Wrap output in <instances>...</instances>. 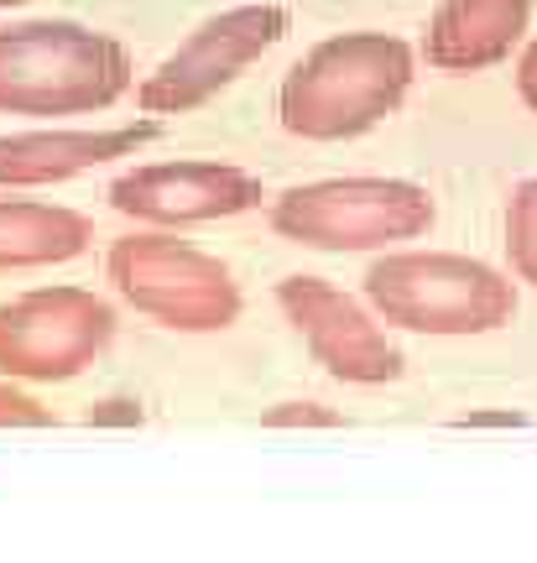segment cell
Masks as SVG:
<instances>
[{"label":"cell","instance_id":"6","mask_svg":"<svg viewBox=\"0 0 537 563\" xmlns=\"http://www.w3.org/2000/svg\"><path fill=\"white\" fill-rule=\"evenodd\" d=\"M116 334L110 302L84 287H37L0 308V371L17 382H68Z\"/></svg>","mask_w":537,"mask_h":563},{"label":"cell","instance_id":"11","mask_svg":"<svg viewBox=\"0 0 537 563\" xmlns=\"http://www.w3.org/2000/svg\"><path fill=\"white\" fill-rule=\"evenodd\" d=\"M533 0H438L428 21V63L443 74H480L522 42Z\"/></svg>","mask_w":537,"mask_h":563},{"label":"cell","instance_id":"12","mask_svg":"<svg viewBox=\"0 0 537 563\" xmlns=\"http://www.w3.org/2000/svg\"><path fill=\"white\" fill-rule=\"evenodd\" d=\"M89 245V220L63 203L0 199V272L17 266H53L74 262Z\"/></svg>","mask_w":537,"mask_h":563},{"label":"cell","instance_id":"1","mask_svg":"<svg viewBox=\"0 0 537 563\" xmlns=\"http://www.w3.org/2000/svg\"><path fill=\"white\" fill-rule=\"evenodd\" d=\"M413 89V47L386 32L319 42L282 79L277 115L303 141H350L376 131Z\"/></svg>","mask_w":537,"mask_h":563},{"label":"cell","instance_id":"4","mask_svg":"<svg viewBox=\"0 0 537 563\" xmlns=\"http://www.w3.org/2000/svg\"><path fill=\"white\" fill-rule=\"evenodd\" d=\"M434 224L428 188L407 178H329L287 188L272 203V230L314 251H376Z\"/></svg>","mask_w":537,"mask_h":563},{"label":"cell","instance_id":"2","mask_svg":"<svg viewBox=\"0 0 537 563\" xmlns=\"http://www.w3.org/2000/svg\"><path fill=\"white\" fill-rule=\"evenodd\" d=\"M131 89V53L79 21L0 26V110L6 115H89Z\"/></svg>","mask_w":537,"mask_h":563},{"label":"cell","instance_id":"9","mask_svg":"<svg viewBox=\"0 0 537 563\" xmlns=\"http://www.w3.org/2000/svg\"><path fill=\"white\" fill-rule=\"evenodd\" d=\"M110 203L146 224H204L256 209L261 183L230 162H152L110 183Z\"/></svg>","mask_w":537,"mask_h":563},{"label":"cell","instance_id":"13","mask_svg":"<svg viewBox=\"0 0 537 563\" xmlns=\"http://www.w3.org/2000/svg\"><path fill=\"white\" fill-rule=\"evenodd\" d=\"M506 251L517 277L537 282V178H527L506 203Z\"/></svg>","mask_w":537,"mask_h":563},{"label":"cell","instance_id":"16","mask_svg":"<svg viewBox=\"0 0 537 563\" xmlns=\"http://www.w3.org/2000/svg\"><path fill=\"white\" fill-rule=\"evenodd\" d=\"M517 89H522V100L537 110V42L522 53V63H517Z\"/></svg>","mask_w":537,"mask_h":563},{"label":"cell","instance_id":"5","mask_svg":"<svg viewBox=\"0 0 537 563\" xmlns=\"http://www.w3.org/2000/svg\"><path fill=\"white\" fill-rule=\"evenodd\" d=\"M105 272L136 313L183 329V334L230 329L240 313V287L230 266L173 235H125L110 245Z\"/></svg>","mask_w":537,"mask_h":563},{"label":"cell","instance_id":"7","mask_svg":"<svg viewBox=\"0 0 537 563\" xmlns=\"http://www.w3.org/2000/svg\"><path fill=\"white\" fill-rule=\"evenodd\" d=\"M287 32V11L282 5H235V11H219L209 16L183 42L178 53L146 74V84L136 89V100L146 115H183V110H199L230 89V84L261 58L272 53Z\"/></svg>","mask_w":537,"mask_h":563},{"label":"cell","instance_id":"14","mask_svg":"<svg viewBox=\"0 0 537 563\" xmlns=\"http://www.w3.org/2000/svg\"><path fill=\"white\" fill-rule=\"evenodd\" d=\"M266 428H339V412H329V407H319V402H282V407H272L266 412Z\"/></svg>","mask_w":537,"mask_h":563},{"label":"cell","instance_id":"15","mask_svg":"<svg viewBox=\"0 0 537 563\" xmlns=\"http://www.w3.org/2000/svg\"><path fill=\"white\" fill-rule=\"evenodd\" d=\"M42 422H53L47 407H37L17 386H0V428H42Z\"/></svg>","mask_w":537,"mask_h":563},{"label":"cell","instance_id":"8","mask_svg":"<svg viewBox=\"0 0 537 563\" xmlns=\"http://www.w3.org/2000/svg\"><path fill=\"white\" fill-rule=\"evenodd\" d=\"M277 302L329 376H339L350 386H386L402 376L397 344L386 340V329L350 292H339L335 282L282 277Z\"/></svg>","mask_w":537,"mask_h":563},{"label":"cell","instance_id":"10","mask_svg":"<svg viewBox=\"0 0 537 563\" xmlns=\"http://www.w3.org/2000/svg\"><path fill=\"white\" fill-rule=\"evenodd\" d=\"M152 136H157V121L116 125V131H21V136H0V188L63 183L74 173L100 167V162L136 157Z\"/></svg>","mask_w":537,"mask_h":563},{"label":"cell","instance_id":"3","mask_svg":"<svg viewBox=\"0 0 537 563\" xmlns=\"http://www.w3.org/2000/svg\"><path fill=\"white\" fill-rule=\"evenodd\" d=\"M365 298L413 334H491L517 313V287L496 266L449 251H402L365 272Z\"/></svg>","mask_w":537,"mask_h":563},{"label":"cell","instance_id":"17","mask_svg":"<svg viewBox=\"0 0 537 563\" xmlns=\"http://www.w3.org/2000/svg\"><path fill=\"white\" fill-rule=\"evenodd\" d=\"M0 5H17V0H0Z\"/></svg>","mask_w":537,"mask_h":563}]
</instances>
